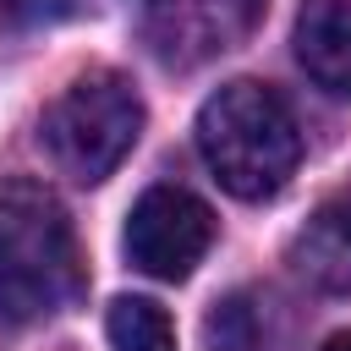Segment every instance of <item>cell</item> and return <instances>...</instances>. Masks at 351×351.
Masks as SVG:
<instances>
[{"instance_id":"obj_1","label":"cell","mask_w":351,"mask_h":351,"mask_svg":"<svg viewBox=\"0 0 351 351\" xmlns=\"http://www.w3.org/2000/svg\"><path fill=\"white\" fill-rule=\"evenodd\" d=\"M197 154L230 197L263 203V197L285 192V181L296 176L302 132H296V115L285 110V99L274 88H263L252 77H236L219 93L203 99Z\"/></svg>"},{"instance_id":"obj_8","label":"cell","mask_w":351,"mask_h":351,"mask_svg":"<svg viewBox=\"0 0 351 351\" xmlns=\"http://www.w3.org/2000/svg\"><path fill=\"white\" fill-rule=\"evenodd\" d=\"M104 329H110V351H176V324L148 296H115Z\"/></svg>"},{"instance_id":"obj_5","label":"cell","mask_w":351,"mask_h":351,"mask_svg":"<svg viewBox=\"0 0 351 351\" xmlns=\"http://www.w3.org/2000/svg\"><path fill=\"white\" fill-rule=\"evenodd\" d=\"M258 0H148V44L170 66H197L247 33Z\"/></svg>"},{"instance_id":"obj_4","label":"cell","mask_w":351,"mask_h":351,"mask_svg":"<svg viewBox=\"0 0 351 351\" xmlns=\"http://www.w3.org/2000/svg\"><path fill=\"white\" fill-rule=\"evenodd\" d=\"M126 258L137 274L148 280H186L208 247H214V214L203 197H192L186 186H148L132 214H126V236H121Z\"/></svg>"},{"instance_id":"obj_11","label":"cell","mask_w":351,"mask_h":351,"mask_svg":"<svg viewBox=\"0 0 351 351\" xmlns=\"http://www.w3.org/2000/svg\"><path fill=\"white\" fill-rule=\"evenodd\" d=\"M318 351H351V335H329V340H324Z\"/></svg>"},{"instance_id":"obj_9","label":"cell","mask_w":351,"mask_h":351,"mask_svg":"<svg viewBox=\"0 0 351 351\" xmlns=\"http://www.w3.org/2000/svg\"><path fill=\"white\" fill-rule=\"evenodd\" d=\"M208 346L214 351H269L263 346V318H258L252 296L219 302V313L208 318Z\"/></svg>"},{"instance_id":"obj_7","label":"cell","mask_w":351,"mask_h":351,"mask_svg":"<svg viewBox=\"0 0 351 351\" xmlns=\"http://www.w3.org/2000/svg\"><path fill=\"white\" fill-rule=\"evenodd\" d=\"M291 269L324 296H351V203H324L296 230Z\"/></svg>"},{"instance_id":"obj_6","label":"cell","mask_w":351,"mask_h":351,"mask_svg":"<svg viewBox=\"0 0 351 351\" xmlns=\"http://www.w3.org/2000/svg\"><path fill=\"white\" fill-rule=\"evenodd\" d=\"M291 44L324 93L351 99V0H302Z\"/></svg>"},{"instance_id":"obj_10","label":"cell","mask_w":351,"mask_h":351,"mask_svg":"<svg viewBox=\"0 0 351 351\" xmlns=\"http://www.w3.org/2000/svg\"><path fill=\"white\" fill-rule=\"evenodd\" d=\"M66 11L71 0H0V16L16 27H44V22H60Z\"/></svg>"},{"instance_id":"obj_3","label":"cell","mask_w":351,"mask_h":351,"mask_svg":"<svg viewBox=\"0 0 351 351\" xmlns=\"http://www.w3.org/2000/svg\"><path fill=\"white\" fill-rule=\"evenodd\" d=\"M38 137L60 176L93 186L143 137V99L121 71H82L38 121Z\"/></svg>"},{"instance_id":"obj_2","label":"cell","mask_w":351,"mask_h":351,"mask_svg":"<svg viewBox=\"0 0 351 351\" xmlns=\"http://www.w3.org/2000/svg\"><path fill=\"white\" fill-rule=\"evenodd\" d=\"M82 291V258L66 208L38 181H0V318L33 324Z\"/></svg>"}]
</instances>
